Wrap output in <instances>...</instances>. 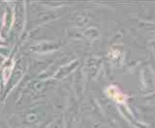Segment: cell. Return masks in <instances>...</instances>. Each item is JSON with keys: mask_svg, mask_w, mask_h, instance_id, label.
<instances>
[{"mask_svg": "<svg viewBox=\"0 0 155 128\" xmlns=\"http://www.w3.org/2000/svg\"><path fill=\"white\" fill-rule=\"evenodd\" d=\"M108 95L117 103H124L127 99V97L124 95V93L117 86H110L108 88Z\"/></svg>", "mask_w": 155, "mask_h": 128, "instance_id": "1", "label": "cell"}]
</instances>
